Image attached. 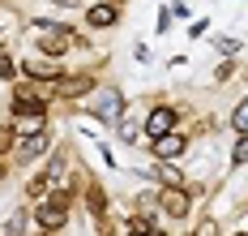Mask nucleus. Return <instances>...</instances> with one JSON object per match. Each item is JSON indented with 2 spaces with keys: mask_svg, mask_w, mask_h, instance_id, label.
I'll list each match as a JSON object with an SVG mask.
<instances>
[{
  "mask_svg": "<svg viewBox=\"0 0 248 236\" xmlns=\"http://www.w3.org/2000/svg\"><path fill=\"white\" fill-rule=\"evenodd\" d=\"M69 202H73V193H69V189H51L47 202H39V210H34V223H39V228H47V232L64 228V219H69Z\"/></svg>",
  "mask_w": 248,
  "mask_h": 236,
  "instance_id": "1",
  "label": "nucleus"
},
{
  "mask_svg": "<svg viewBox=\"0 0 248 236\" xmlns=\"http://www.w3.org/2000/svg\"><path fill=\"white\" fill-rule=\"evenodd\" d=\"M39 26V52L43 56H64L73 43V30L60 26V22H34Z\"/></svg>",
  "mask_w": 248,
  "mask_h": 236,
  "instance_id": "2",
  "label": "nucleus"
},
{
  "mask_svg": "<svg viewBox=\"0 0 248 236\" xmlns=\"http://www.w3.org/2000/svg\"><path fill=\"white\" fill-rule=\"evenodd\" d=\"M86 107H90L94 120L111 125V120H120V116H124V95H120V90H111V86H103V90H94V99H90Z\"/></svg>",
  "mask_w": 248,
  "mask_h": 236,
  "instance_id": "3",
  "label": "nucleus"
},
{
  "mask_svg": "<svg viewBox=\"0 0 248 236\" xmlns=\"http://www.w3.org/2000/svg\"><path fill=\"white\" fill-rule=\"evenodd\" d=\"M43 112H47V99L39 90H30V86L13 90V116L17 120H43Z\"/></svg>",
  "mask_w": 248,
  "mask_h": 236,
  "instance_id": "4",
  "label": "nucleus"
},
{
  "mask_svg": "<svg viewBox=\"0 0 248 236\" xmlns=\"http://www.w3.org/2000/svg\"><path fill=\"white\" fill-rule=\"evenodd\" d=\"M22 73L30 82H60L64 65H60V56H39V60H22Z\"/></svg>",
  "mask_w": 248,
  "mask_h": 236,
  "instance_id": "5",
  "label": "nucleus"
},
{
  "mask_svg": "<svg viewBox=\"0 0 248 236\" xmlns=\"http://www.w3.org/2000/svg\"><path fill=\"white\" fill-rule=\"evenodd\" d=\"M158 206H163L167 219H184V215H188V193H184L180 185H167V189L158 193Z\"/></svg>",
  "mask_w": 248,
  "mask_h": 236,
  "instance_id": "6",
  "label": "nucleus"
},
{
  "mask_svg": "<svg viewBox=\"0 0 248 236\" xmlns=\"http://www.w3.org/2000/svg\"><path fill=\"white\" fill-rule=\"evenodd\" d=\"M150 142H154V159H175L184 151V133H175V129L158 133V137H150Z\"/></svg>",
  "mask_w": 248,
  "mask_h": 236,
  "instance_id": "7",
  "label": "nucleus"
},
{
  "mask_svg": "<svg viewBox=\"0 0 248 236\" xmlns=\"http://www.w3.org/2000/svg\"><path fill=\"white\" fill-rule=\"evenodd\" d=\"M116 17H120V9H116V4H90V9H86V26H94V30L116 26Z\"/></svg>",
  "mask_w": 248,
  "mask_h": 236,
  "instance_id": "8",
  "label": "nucleus"
},
{
  "mask_svg": "<svg viewBox=\"0 0 248 236\" xmlns=\"http://www.w3.org/2000/svg\"><path fill=\"white\" fill-rule=\"evenodd\" d=\"M167 129H175V112L171 107H154V112L146 116V133L158 137V133H167Z\"/></svg>",
  "mask_w": 248,
  "mask_h": 236,
  "instance_id": "9",
  "label": "nucleus"
},
{
  "mask_svg": "<svg viewBox=\"0 0 248 236\" xmlns=\"http://www.w3.org/2000/svg\"><path fill=\"white\" fill-rule=\"evenodd\" d=\"M47 129H34V133H26V142H22V159H34V155H43L47 151Z\"/></svg>",
  "mask_w": 248,
  "mask_h": 236,
  "instance_id": "10",
  "label": "nucleus"
},
{
  "mask_svg": "<svg viewBox=\"0 0 248 236\" xmlns=\"http://www.w3.org/2000/svg\"><path fill=\"white\" fill-rule=\"evenodd\" d=\"M86 90H94V82H90V78H69L64 86H60V95H64V99H73V95H86Z\"/></svg>",
  "mask_w": 248,
  "mask_h": 236,
  "instance_id": "11",
  "label": "nucleus"
},
{
  "mask_svg": "<svg viewBox=\"0 0 248 236\" xmlns=\"http://www.w3.org/2000/svg\"><path fill=\"white\" fill-rule=\"evenodd\" d=\"M47 189H51V172H43V176H34V181L26 185V198H34V202H39Z\"/></svg>",
  "mask_w": 248,
  "mask_h": 236,
  "instance_id": "12",
  "label": "nucleus"
},
{
  "mask_svg": "<svg viewBox=\"0 0 248 236\" xmlns=\"http://www.w3.org/2000/svg\"><path fill=\"white\" fill-rule=\"evenodd\" d=\"M231 129H235V133H248V99L231 112Z\"/></svg>",
  "mask_w": 248,
  "mask_h": 236,
  "instance_id": "13",
  "label": "nucleus"
},
{
  "mask_svg": "<svg viewBox=\"0 0 248 236\" xmlns=\"http://www.w3.org/2000/svg\"><path fill=\"white\" fill-rule=\"evenodd\" d=\"M158 181L163 185H180V168H171L167 159H158Z\"/></svg>",
  "mask_w": 248,
  "mask_h": 236,
  "instance_id": "14",
  "label": "nucleus"
},
{
  "mask_svg": "<svg viewBox=\"0 0 248 236\" xmlns=\"http://www.w3.org/2000/svg\"><path fill=\"white\" fill-rule=\"evenodd\" d=\"M90 215H94V219L107 215V198H103V189H90Z\"/></svg>",
  "mask_w": 248,
  "mask_h": 236,
  "instance_id": "15",
  "label": "nucleus"
},
{
  "mask_svg": "<svg viewBox=\"0 0 248 236\" xmlns=\"http://www.w3.org/2000/svg\"><path fill=\"white\" fill-rule=\"evenodd\" d=\"M231 159H235V163H248V133H240V142H235Z\"/></svg>",
  "mask_w": 248,
  "mask_h": 236,
  "instance_id": "16",
  "label": "nucleus"
},
{
  "mask_svg": "<svg viewBox=\"0 0 248 236\" xmlns=\"http://www.w3.org/2000/svg\"><path fill=\"white\" fill-rule=\"evenodd\" d=\"M13 142H17V129H13V125H4V129H0V155H4Z\"/></svg>",
  "mask_w": 248,
  "mask_h": 236,
  "instance_id": "17",
  "label": "nucleus"
},
{
  "mask_svg": "<svg viewBox=\"0 0 248 236\" xmlns=\"http://www.w3.org/2000/svg\"><path fill=\"white\" fill-rule=\"evenodd\" d=\"M120 142H128V146L137 142V125L133 120H120Z\"/></svg>",
  "mask_w": 248,
  "mask_h": 236,
  "instance_id": "18",
  "label": "nucleus"
},
{
  "mask_svg": "<svg viewBox=\"0 0 248 236\" xmlns=\"http://www.w3.org/2000/svg\"><path fill=\"white\" fill-rule=\"evenodd\" d=\"M9 30H13V13H9V9H0V43L9 39Z\"/></svg>",
  "mask_w": 248,
  "mask_h": 236,
  "instance_id": "19",
  "label": "nucleus"
},
{
  "mask_svg": "<svg viewBox=\"0 0 248 236\" xmlns=\"http://www.w3.org/2000/svg\"><path fill=\"white\" fill-rule=\"evenodd\" d=\"M13 73H17V65H13V60H9V56H0V78L9 82V78H13Z\"/></svg>",
  "mask_w": 248,
  "mask_h": 236,
  "instance_id": "20",
  "label": "nucleus"
},
{
  "mask_svg": "<svg viewBox=\"0 0 248 236\" xmlns=\"http://www.w3.org/2000/svg\"><path fill=\"white\" fill-rule=\"evenodd\" d=\"M158 30H171V9H158Z\"/></svg>",
  "mask_w": 248,
  "mask_h": 236,
  "instance_id": "21",
  "label": "nucleus"
}]
</instances>
